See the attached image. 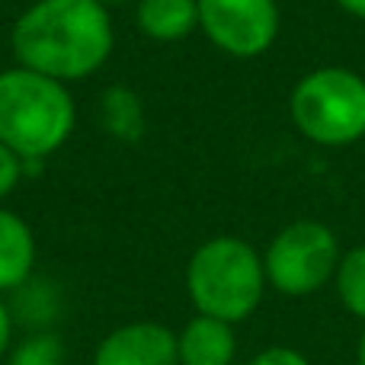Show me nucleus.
I'll list each match as a JSON object with an SVG mask.
<instances>
[{"mask_svg":"<svg viewBox=\"0 0 365 365\" xmlns=\"http://www.w3.org/2000/svg\"><path fill=\"white\" fill-rule=\"evenodd\" d=\"M16 64L61 83L93 77L115 48L109 6L100 0H36L10 29Z\"/></svg>","mask_w":365,"mask_h":365,"instance_id":"f257e3e1","label":"nucleus"},{"mask_svg":"<svg viewBox=\"0 0 365 365\" xmlns=\"http://www.w3.org/2000/svg\"><path fill=\"white\" fill-rule=\"evenodd\" d=\"M74 125L77 106L68 83L23 64L0 71V145L10 148L26 170L61 151Z\"/></svg>","mask_w":365,"mask_h":365,"instance_id":"f03ea898","label":"nucleus"},{"mask_svg":"<svg viewBox=\"0 0 365 365\" xmlns=\"http://www.w3.org/2000/svg\"><path fill=\"white\" fill-rule=\"evenodd\" d=\"M266 266L257 247L240 237L221 234L195 247L186 266V292L195 311L240 324L259 308L266 292Z\"/></svg>","mask_w":365,"mask_h":365,"instance_id":"7ed1b4c3","label":"nucleus"},{"mask_svg":"<svg viewBox=\"0 0 365 365\" xmlns=\"http://www.w3.org/2000/svg\"><path fill=\"white\" fill-rule=\"evenodd\" d=\"M292 125L317 148H346L365 138V77L353 68H314L292 87Z\"/></svg>","mask_w":365,"mask_h":365,"instance_id":"20e7f679","label":"nucleus"},{"mask_svg":"<svg viewBox=\"0 0 365 365\" xmlns=\"http://www.w3.org/2000/svg\"><path fill=\"white\" fill-rule=\"evenodd\" d=\"M340 259V240L324 221H292L269 240L263 253L266 282L289 298L314 295L336 276Z\"/></svg>","mask_w":365,"mask_h":365,"instance_id":"39448f33","label":"nucleus"},{"mask_svg":"<svg viewBox=\"0 0 365 365\" xmlns=\"http://www.w3.org/2000/svg\"><path fill=\"white\" fill-rule=\"evenodd\" d=\"M199 29L218 51L240 61L259 58L276 45L282 13L276 0H195Z\"/></svg>","mask_w":365,"mask_h":365,"instance_id":"423d86ee","label":"nucleus"},{"mask_svg":"<svg viewBox=\"0 0 365 365\" xmlns=\"http://www.w3.org/2000/svg\"><path fill=\"white\" fill-rule=\"evenodd\" d=\"M93 365H180L177 334L154 321L125 324L103 336Z\"/></svg>","mask_w":365,"mask_h":365,"instance_id":"0eeeda50","label":"nucleus"},{"mask_svg":"<svg viewBox=\"0 0 365 365\" xmlns=\"http://www.w3.org/2000/svg\"><path fill=\"white\" fill-rule=\"evenodd\" d=\"M180 365H231L237 353L234 324H225L218 317H192L177 336Z\"/></svg>","mask_w":365,"mask_h":365,"instance_id":"6e6552de","label":"nucleus"},{"mask_svg":"<svg viewBox=\"0 0 365 365\" xmlns=\"http://www.w3.org/2000/svg\"><path fill=\"white\" fill-rule=\"evenodd\" d=\"M36 237L16 212L0 205V292H16L32 279Z\"/></svg>","mask_w":365,"mask_h":365,"instance_id":"1a4fd4ad","label":"nucleus"},{"mask_svg":"<svg viewBox=\"0 0 365 365\" xmlns=\"http://www.w3.org/2000/svg\"><path fill=\"white\" fill-rule=\"evenodd\" d=\"M135 23L154 42H180L199 29V4L195 0H138Z\"/></svg>","mask_w":365,"mask_h":365,"instance_id":"9d476101","label":"nucleus"},{"mask_svg":"<svg viewBox=\"0 0 365 365\" xmlns=\"http://www.w3.org/2000/svg\"><path fill=\"white\" fill-rule=\"evenodd\" d=\"M100 119L113 138L138 141L145 135V103L125 83H113L100 100Z\"/></svg>","mask_w":365,"mask_h":365,"instance_id":"9b49d317","label":"nucleus"},{"mask_svg":"<svg viewBox=\"0 0 365 365\" xmlns=\"http://www.w3.org/2000/svg\"><path fill=\"white\" fill-rule=\"evenodd\" d=\"M336 295L353 317L365 321V244L343 253L336 266Z\"/></svg>","mask_w":365,"mask_h":365,"instance_id":"f8f14e48","label":"nucleus"},{"mask_svg":"<svg viewBox=\"0 0 365 365\" xmlns=\"http://www.w3.org/2000/svg\"><path fill=\"white\" fill-rule=\"evenodd\" d=\"M61 356H64L61 340L55 334H48V330H42V334L26 336L10 353V362L6 365H64Z\"/></svg>","mask_w":365,"mask_h":365,"instance_id":"ddd939ff","label":"nucleus"},{"mask_svg":"<svg viewBox=\"0 0 365 365\" xmlns=\"http://www.w3.org/2000/svg\"><path fill=\"white\" fill-rule=\"evenodd\" d=\"M23 177H26V164L6 145H0V199H6Z\"/></svg>","mask_w":365,"mask_h":365,"instance_id":"4468645a","label":"nucleus"},{"mask_svg":"<svg viewBox=\"0 0 365 365\" xmlns=\"http://www.w3.org/2000/svg\"><path fill=\"white\" fill-rule=\"evenodd\" d=\"M247 365H311L304 359L298 349H289V346H272V349H263L259 356H253Z\"/></svg>","mask_w":365,"mask_h":365,"instance_id":"2eb2a0df","label":"nucleus"},{"mask_svg":"<svg viewBox=\"0 0 365 365\" xmlns=\"http://www.w3.org/2000/svg\"><path fill=\"white\" fill-rule=\"evenodd\" d=\"M10 343H13V314L4 302H0V359L10 353Z\"/></svg>","mask_w":365,"mask_h":365,"instance_id":"dca6fc26","label":"nucleus"},{"mask_svg":"<svg viewBox=\"0 0 365 365\" xmlns=\"http://www.w3.org/2000/svg\"><path fill=\"white\" fill-rule=\"evenodd\" d=\"M336 6H340L343 13H349V16L365 19V0H336Z\"/></svg>","mask_w":365,"mask_h":365,"instance_id":"f3484780","label":"nucleus"},{"mask_svg":"<svg viewBox=\"0 0 365 365\" xmlns=\"http://www.w3.org/2000/svg\"><path fill=\"white\" fill-rule=\"evenodd\" d=\"M356 365H365V330L359 336V349H356Z\"/></svg>","mask_w":365,"mask_h":365,"instance_id":"a211bd4d","label":"nucleus"},{"mask_svg":"<svg viewBox=\"0 0 365 365\" xmlns=\"http://www.w3.org/2000/svg\"><path fill=\"white\" fill-rule=\"evenodd\" d=\"M103 6H119V4H138V0H100Z\"/></svg>","mask_w":365,"mask_h":365,"instance_id":"6ab92c4d","label":"nucleus"}]
</instances>
